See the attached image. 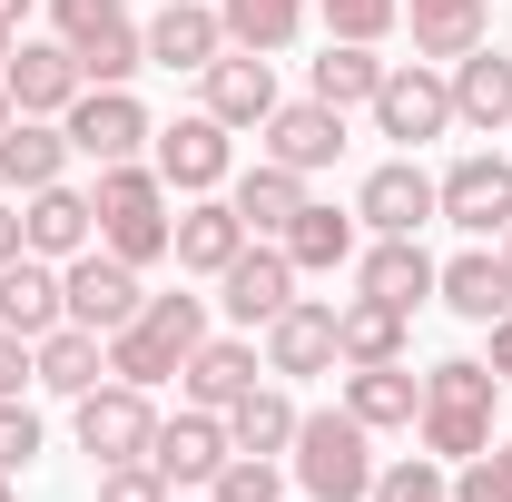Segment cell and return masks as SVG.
<instances>
[{
  "label": "cell",
  "mask_w": 512,
  "mask_h": 502,
  "mask_svg": "<svg viewBox=\"0 0 512 502\" xmlns=\"http://www.w3.org/2000/svg\"><path fill=\"white\" fill-rule=\"evenodd\" d=\"M493 414H503V384L483 355H444V365H424V414H414V434L434 463H473L483 443H493Z\"/></svg>",
  "instance_id": "6da1fadb"
},
{
  "label": "cell",
  "mask_w": 512,
  "mask_h": 502,
  "mask_svg": "<svg viewBox=\"0 0 512 502\" xmlns=\"http://www.w3.org/2000/svg\"><path fill=\"white\" fill-rule=\"evenodd\" d=\"M89 207H99V247H109V256H128L138 276H148V266H168V227H178V197H168V178H158L148 158H119V168H99Z\"/></svg>",
  "instance_id": "7a4b0ae2"
},
{
  "label": "cell",
  "mask_w": 512,
  "mask_h": 502,
  "mask_svg": "<svg viewBox=\"0 0 512 502\" xmlns=\"http://www.w3.org/2000/svg\"><path fill=\"white\" fill-rule=\"evenodd\" d=\"M286 483H296L306 502H365V493H375V434H365L345 404H316V414H296Z\"/></svg>",
  "instance_id": "3957f363"
},
{
  "label": "cell",
  "mask_w": 512,
  "mask_h": 502,
  "mask_svg": "<svg viewBox=\"0 0 512 502\" xmlns=\"http://www.w3.org/2000/svg\"><path fill=\"white\" fill-rule=\"evenodd\" d=\"M207 335H217V325H207V296H188V286H178V296H148V306L109 335V375L158 394V384H178V365H188Z\"/></svg>",
  "instance_id": "277c9868"
},
{
  "label": "cell",
  "mask_w": 512,
  "mask_h": 502,
  "mask_svg": "<svg viewBox=\"0 0 512 502\" xmlns=\"http://www.w3.org/2000/svg\"><path fill=\"white\" fill-rule=\"evenodd\" d=\"M50 30L69 40V60H79L89 89H128L148 69V40H138L128 0H50Z\"/></svg>",
  "instance_id": "5b68a950"
},
{
  "label": "cell",
  "mask_w": 512,
  "mask_h": 502,
  "mask_svg": "<svg viewBox=\"0 0 512 502\" xmlns=\"http://www.w3.org/2000/svg\"><path fill=\"white\" fill-rule=\"evenodd\" d=\"M69 434L89 453V473H99V463H138V453L158 443V394L109 375V384H89V394L69 404Z\"/></svg>",
  "instance_id": "8992f818"
},
{
  "label": "cell",
  "mask_w": 512,
  "mask_h": 502,
  "mask_svg": "<svg viewBox=\"0 0 512 502\" xmlns=\"http://www.w3.org/2000/svg\"><path fill=\"white\" fill-rule=\"evenodd\" d=\"M148 168L168 178V197H217L227 178H237V128L188 109V119H168L158 138H148Z\"/></svg>",
  "instance_id": "52a82bcc"
},
{
  "label": "cell",
  "mask_w": 512,
  "mask_h": 502,
  "mask_svg": "<svg viewBox=\"0 0 512 502\" xmlns=\"http://www.w3.org/2000/svg\"><path fill=\"white\" fill-rule=\"evenodd\" d=\"M434 217L463 227L473 247H493V237L512 227V158L503 148H463L444 178H434Z\"/></svg>",
  "instance_id": "ba28073f"
},
{
  "label": "cell",
  "mask_w": 512,
  "mask_h": 502,
  "mask_svg": "<svg viewBox=\"0 0 512 502\" xmlns=\"http://www.w3.org/2000/svg\"><path fill=\"white\" fill-rule=\"evenodd\" d=\"M365 119H375V138H394V148L414 158L424 138H444V128H453V79L434 60H394V69H384V89L365 99Z\"/></svg>",
  "instance_id": "9c48e42d"
},
{
  "label": "cell",
  "mask_w": 512,
  "mask_h": 502,
  "mask_svg": "<svg viewBox=\"0 0 512 502\" xmlns=\"http://www.w3.org/2000/svg\"><path fill=\"white\" fill-rule=\"evenodd\" d=\"M60 128H69V148H79L89 168L148 158V138H158V119H148V99H138V89H79Z\"/></svg>",
  "instance_id": "30bf717a"
},
{
  "label": "cell",
  "mask_w": 512,
  "mask_h": 502,
  "mask_svg": "<svg viewBox=\"0 0 512 502\" xmlns=\"http://www.w3.org/2000/svg\"><path fill=\"white\" fill-rule=\"evenodd\" d=\"M60 296H69V325H89V335H119L128 315L148 306V276L128 266V256H109V247H79L60 266Z\"/></svg>",
  "instance_id": "8fae6325"
},
{
  "label": "cell",
  "mask_w": 512,
  "mask_h": 502,
  "mask_svg": "<svg viewBox=\"0 0 512 502\" xmlns=\"http://www.w3.org/2000/svg\"><path fill=\"white\" fill-rule=\"evenodd\" d=\"M217 306H227L237 335H266L276 315L296 306V266H286V247H276V237H247V247L227 256V276H217Z\"/></svg>",
  "instance_id": "7c38bea8"
},
{
  "label": "cell",
  "mask_w": 512,
  "mask_h": 502,
  "mask_svg": "<svg viewBox=\"0 0 512 502\" xmlns=\"http://www.w3.org/2000/svg\"><path fill=\"white\" fill-rule=\"evenodd\" d=\"M276 99H286V89H276V60H266V50H217V60L197 69V109L227 119V128H247V138L276 119Z\"/></svg>",
  "instance_id": "4fadbf2b"
},
{
  "label": "cell",
  "mask_w": 512,
  "mask_h": 502,
  "mask_svg": "<svg viewBox=\"0 0 512 502\" xmlns=\"http://www.w3.org/2000/svg\"><path fill=\"white\" fill-rule=\"evenodd\" d=\"M256 158H276V168H296V178H325V168L345 158V109H325V99H276V119L256 128Z\"/></svg>",
  "instance_id": "5bb4252c"
},
{
  "label": "cell",
  "mask_w": 512,
  "mask_h": 502,
  "mask_svg": "<svg viewBox=\"0 0 512 502\" xmlns=\"http://www.w3.org/2000/svg\"><path fill=\"white\" fill-rule=\"evenodd\" d=\"M227 453H237V443H227V414H207V404H178V414H158V443H148V463L168 473V493H207Z\"/></svg>",
  "instance_id": "9a60e30c"
},
{
  "label": "cell",
  "mask_w": 512,
  "mask_h": 502,
  "mask_svg": "<svg viewBox=\"0 0 512 502\" xmlns=\"http://www.w3.org/2000/svg\"><path fill=\"white\" fill-rule=\"evenodd\" d=\"M0 89H10L20 119H69V99H79L89 79H79V60H69V40L50 30V40H20V50L0 60Z\"/></svg>",
  "instance_id": "2e32d148"
},
{
  "label": "cell",
  "mask_w": 512,
  "mask_h": 502,
  "mask_svg": "<svg viewBox=\"0 0 512 502\" xmlns=\"http://www.w3.org/2000/svg\"><path fill=\"white\" fill-rule=\"evenodd\" d=\"M434 276H444V256H424V237H365L355 247V296H375L394 315L434 306Z\"/></svg>",
  "instance_id": "e0dca14e"
},
{
  "label": "cell",
  "mask_w": 512,
  "mask_h": 502,
  "mask_svg": "<svg viewBox=\"0 0 512 502\" xmlns=\"http://www.w3.org/2000/svg\"><path fill=\"white\" fill-rule=\"evenodd\" d=\"M335 404L365 424V434H414L424 414V375L394 355V365H335Z\"/></svg>",
  "instance_id": "ac0fdd59"
},
{
  "label": "cell",
  "mask_w": 512,
  "mask_h": 502,
  "mask_svg": "<svg viewBox=\"0 0 512 502\" xmlns=\"http://www.w3.org/2000/svg\"><path fill=\"white\" fill-rule=\"evenodd\" d=\"M20 247L50 256V266H69L79 247H99V207H89V188H69V178L30 188V197H20Z\"/></svg>",
  "instance_id": "d6986e66"
},
{
  "label": "cell",
  "mask_w": 512,
  "mask_h": 502,
  "mask_svg": "<svg viewBox=\"0 0 512 502\" xmlns=\"http://www.w3.org/2000/svg\"><path fill=\"white\" fill-rule=\"evenodd\" d=\"M355 217H365V237H424L434 227V178L414 158H384V168H365V188H355Z\"/></svg>",
  "instance_id": "ffe728a7"
},
{
  "label": "cell",
  "mask_w": 512,
  "mask_h": 502,
  "mask_svg": "<svg viewBox=\"0 0 512 502\" xmlns=\"http://www.w3.org/2000/svg\"><path fill=\"white\" fill-rule=\"evenodd\" d=\"M256 355H266V375H286V384L335 375V365H345V355H335V306H325V296H296V306L266 325V345H256Z\"/></svg>",
  "instance_id": "44dd1931"
},
{
  "label": "cell",
  "mask_w": 512,
  "mask_h": 502,
  "mask_svg": "<svg viewBox=\"0 0 512 502\" xmlns=\"http://www.w3.org/2000/svg\"><path fill=\"white\" fill-rule=\"evenodd\" d=\"M247 247V217L227 207V188L217 197H178V227H168V256H178V276H227V256Z\"/></svg>",
  "instance_id": "7402d4cb"
},
{
  "label": "cell",
  "mask_w": 512,
  "mask_h": 502,
  "mask_svg": "<svg viewBox=\"0 0 512 502\" xmlns=\"http://www.w3.org/2000/svg\"><path fill=\"white\" fill-rule=\"evenodd\" d=\"M138 40H148V69H207L227 50V20H217V0H158L138 20Z\"/></svg>",
  "instance_id": "603a6c76"
},
{
  "label": "cell",
  "mask_w": 512,
  "mask_h": 502,
  "mask_svg": "<svg viewBox=\"0 0 512 502\" xmlns=\"http://www.w3.org/2000/svg\"><path fill=\"white\" fill-rule=\"evenodd\" d=\"M453 79V128H473V138H503L512 128V50H463V60L444 69Z\"/></svg>",
  "instance_id": "cb8c5ba5"
},
{
  "label": "cell",
  "mask_w": 512,
  "mask_h": 502,
  "mask_svg": "<svg viewBox=\"0 0 512 502\" xmlns=\"http://www.w3.org/2000/svg\"><path fill=\"white\" fill-rule=\"evenodd\" d=\"M286 266L296 276H335V266H355V247H365V217L355 207H325V197H306L296 217H286Z\"/></svg>",
  "instance_id": "d4e9b609"
},
{
  "label": "cell",
  "mask_w": 512,
  "mask_h": 502,
  "mask_svg": "<svg viewBox=\"0 0 512 502\" xmlns=\"http://www.w3.org/2000/svg\"><path fill=\"white\" fill-rule=\"evenodd\" d=\"M69 168H79V148H69L60 119H10L0 128V197H30L50 178H69Z\"/></svg>",
  "instance_id": "484cf974"
},
{
  "label": "cell",
  "mask_w": 512,
  "mask_h": 502,
  "mask_svg": "<svg viewBox=\"0 0 512 502\" xmlns=\"http://www.w3.org/2000/svg\"><path fill=\"white\" fill-rule=\"evenodd\" d=\"M296 414H306V404H296V384H286V375H256L247 394L227 404V443H237V453H266V463H286Z\"/></svg>",
  "instance_id": "4316f807"
},
{
  "label": "cell",
  "mask_w": 512,
  "mask_h": 502,
  "mask_svg": "<svg viewBox=\"0 0 512 502\" xmlns=\"http://www.w3.org/2000/svg\"><path fill=\"white\" fill-rule=\"evenodd\" d=\"M256 375H266L256 335H207L188 365H178V394H188V404H207V414H227V404H237V394H247Z\"/></svg>",
  "instance_id": "83f0119b"
},
{
  "label": "cell",
  "mask_w": 512,
  "mask_h": 502,
  "mask_svg": "<svg viewBox=\"0 0 512 502\" xmlns=\"http://www.w3.org/2000/svg\"><path fill=\"white\" fill-rule=\"evenodd\" d=\"M404 30H414V60L453 69L463 50L493 40V0H404Z\"/></svg>",
  "instance_id": "f1b7e54d"
},
{
  "label": "cell",
  "mask_w": 512,
  "mask_h": 502,
  "mask_svg": "<svg viewBox=\"0 0 512 502\" xmlns=\"http://www.w3.org/2000/svg\"><path fill=\"white\" fill-rule=\"evenodd\" d=\"M0 325H10V335H30V345H40V335H50V325H69V296H60V266H50V256H10V266H0Z\"/></svg>",
  "instance_id": "f546056e"
},
{
  "label": "cell",
  "mask_w": 512,
  "mask_h": 502,
  "mask_svg": "<svg viewBox=\"0 0 512 502\" xmlns=\"http://www.w3.org/2000/svg\"><path fill=\"white\" fill-rule=\"evenodd\" d=\"M434 296H444L463 325H493V315H512V266H503V247H463V256H444Z\"/></svg>",
  "instance_id": "4dcf8cb0"
},
{
  "label": "cell",
  "mask_w": 512,
  "mask_h": 502,
  "mask_svg": "<svg viewBox=\"0 0 512 502\" xmlns=\"http://www.w3.org/2000/svg\"><path fill=\"white\" fill-rule=\"evenodd\" d=\"M30 375H40V394H89V384H109V335H89V325H50L40 345H30Z\"/></svg>",
  "instance_id": "1f68e13d"
},
{
  "label": "cell",
  "mask_w": 512,
  "mask_h": 502,
  "mask_svg": "<svg viewBox=\"0 0 512 502\" xmlns=\"http://www.w3.org/2000/svg\"><path fill=\"white\" fill-rule=\"evenodd\" d=\"M384 50L375 40H325L316 60H306V99H325V109H365V99H375L384 89Z\"/></svg>",
  "instance_id": "d6a6232c"
},
{
  "label": "cell",
  "mask_w": 512,
  "mask_h": 502,
  "mask_svg": "<svg viewBox=\"0 0 512 502\" xmlns=\"http://www.w3.org/2000/svg\"><path fill=\"white\" fill-rule=\"evenodd\" d=\"M227 207L247 217V237H286V217L306 207V178H296V168H276V158H256V168L227 178Z\"/></svg>",
  "instance_id": "836d02e7"
},
{
  "label": "cell",
  "mask_w": 512,
  "mask_h": 502,
  "mask_svg": "<svg viewBox=\"0 0 512 502\" xmlns=\"http://www.w3.org/2000/svg\"><path fill=\"white\" fill-rule=\"evenodd\" d=\"M404 325H414V315L375 306V296H335V355H345V365H394V355H404Z\"/></svg>",
  "instance_id": "e575fe53"
},
{
  "label": "cell",
  "mask_w": 512,
  "mask_h": 502,
  "mask_svg": "<svg viewBox=\"0 0 512 502\" xmlns=\"http://www.w3.org/2000/svg\"><path fill=\"white\" fill-rule=\"evenodd\" d=\"M217 20H227V50H296V30L316 20V0H217Z\"/></svg>",
  "instance_id": "d590c367"
},
{
  "label": "cell",
  "mask_w": 512,
  "mask_h": 502,
  "mask_svg": "<svg viewBox=\"0 0 512 502\" xmlns=\"http://www.w3.org/2000/svg\"><path fill=\"white\" fill-rule=\"evenodd\" d=\"M365 502H453V463H434V453L375 463V493H365Z\"/></svg>",
  "instance_id": "8d00e7d4"
},
{
  "label": "cell",
  "mask_w": 512,
  "mask_h": 502,
  "mask_svg": "<svg viewBox=\"0 0 512 502\" xmlns=\"http://www.w3.org/2000/svg\"><path fill=\"white\" fill-rule=\"evenodd\" d=\"M207 502H286V463H266V453H227L217 483H207Z\"/></svg>",
  "instance_id": "74e56055"
},
{
  "label": "cell",
  "mask_w": 512,
  "mask_h": 502,
  "mask_svg": "<svg viewBox=\"0 0 512 502\" xmlns=\"http://www.w3.org/2000/svg\"><path fill=\"white\" fill-rule=\"evenodd\" d=\"M453 502H512V434H493L473 463H453Z\"/></svg>",
  "instance_id": "f35d334b"
},
{
  "label": "cell",
  "mask_w": 512,
  "mask_h": 502,
  "mask_svg": "<svg viewBox=\"0 0 512 502\" xmlns=\"http://www.w3.org/2000/svg\"><path fill=\"white\" fill-rule=\"evenodd\" d=\"M316 20H325V40H375L384 50V30L404 20V0H316Z\"/></svg>",
  "instance_id": "ab89813d"
},
{
  "label": "cell",
  "mask_w": 512,
  "mask_h": 502,
  "mask_svg": "<svg viewBox=\"0 0 512 502\" xmlns=\"http://www.w3.org/2000/svg\"><path fill=\"white\" fill-rule=\"evenodd\" d=\"M40 463V414H30V394H0V473L20 483Z\"/></svg>",
  "instance_id": "60d3db41"
},
{
  "label": "cell",
  "mask_w": 512,
  "mask_h": 502,
  "mask_svg": "<svg viewBox=\"0 0 512 502\" xmlns=\"http://www.w3.org/2000/svg\"><path fill=\"white\" fill-rule=\"evenodd\" d=\"M99 502H178V493H168V473L138 453V463H99Z\"/></svg>",
  "instance_id": "b9f144b4"
},
{
  "label": "cell",
  "mask_w": 512,
  "mask_h": 502,
  "mask_svg": "<svg viewBox=\"0 0 512 502\" xmlns=\"http://www.w3.org/2000/svg\"><path fill=\"white\" fill-rule=\"evenodd\" d=\"M30 335H10V325H0V394H30Z\"/></svg>",
  "instance_id": "7bdbcfd3"
},
{
  "label": "cell",
  "mask_w": 512,
  "mask_h": 502,
  "mask_svg": "<svg viewBox=\"0 0 512 502\" xmlns=\"http://www.w3.org/2000/svg\"><path fill=\"white\" fill-rule=\"evenodd\" d=\"M483 335H493V355H483V365H493V384H503V394H512V315H493Z\"/></svg>",
  "instance_id": "ee69618b"
},
{
  "label": "cell",
  "mask_w": 512,
  "mask_h": 502,
  "mask_svg": "<svg viewBox=\"0 0 512 502\" xmlns=\"http://www.w3.org/2000/svg\"><path fill=\"white\" fill-rule=\"evenodd\" d=\"M20 256V197H0V266Z\"/></svg>",
  "instance_id": "f6af8a7d"
},
{
  "label": "cell",
  "mask_w": 512,
  "mask_h": 502,
  "mask_svg": "<svg viewBox=\"0 0 512 502\" xmlns=\"http://www.w3.org/2000/svg\"><path fill=\"white\" fill-rule=\"evenodd\" d=\"M0 20H10V30H20V20H30V0H0Z\"/></svg>",
  "instance_id": "bcb514c9"
},
{
  "label": "cell",
  "mask_w": 512,
  "mask_h": 502,
  "mask_svg": "<svg viewBox=\"0 0 512 502\" xmlns=\"http://www.w3.org/2000/svg\"><path fill=\"white\" fill-rule=\"evenodd\" d=\"M10 50H20V30H10V20H0V60H10Z\"/></svg>",
  "instance_id": "7dc6e473"
},
{
  "label": "cell",
  "mask_w": 512,
  "mask_h": 502,
  "mask_svg": "<svg viewBox=\"0 0 512 502\" xmlns=\"http://www.w3.org/2000/svg\"><path fill=\"white\" fill-rule=\"evenodd\" d=\"M10 119H20V109H10V89H0V128H10Z\"/></svg>",
  "instance_id": "c3c4849f"
},
{
  "label": "cell",
  "mask_w": 512,
  "mask_h": 502,
  "mask_svg": "<svg viewBox=\"0 0 512 502\" xmlns=\"http://www.w3.org/2000/svg\"><path fill=\"white\" fill-rule=\"evenodd\" d=\"M493 247H503V266H512V227H503V237H493Z\"/></svg>",
  "instance_id": "681fc988"
},
{
  "label": "cell",
  "mask_w": 512,
  "mask_h": 502,
  "mask_svg": "<svg viewBox=\"0 0 512 502\" xmlns=\"http://www.w3.org/2000/svg\"><path fill=\"white\" fill-rule=\"evenodd\" d=\"M0 502H20V493H10V473H0Z\"/></svg>",
  "instance_id": "f907efd6"
},
{
  "label": "cell",
  "mask_w": 512,
  "mask_h": 502,
  "mask_svg": "<svg viewBox=\"0 0 512 502\" xmlns=\"http://www.w3.org/2000/svg\"><path fill=\"white\" fill-rule=\"evenodd\" d=\"M178 502H207V493H178Z\"/></svg>",
  "instance_id": "816d5d0a"
},
{
  "label": "cell",
  "mask_w": 512,
  "mask_h": 502,
  "mask_svg": "<svg viewBox=\"0 0 512 502\" xmlns=\"http://www.w3.org/2000/svg\"><path fill=\"white\" fill-rule=\"evenodd\" d=\"M296 502H306V493H296Z\"/></svg>",
  "instance_id": "f5cc1de1"
}]
</instances>
